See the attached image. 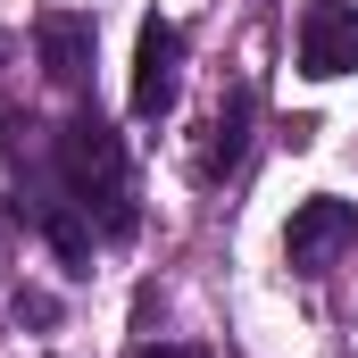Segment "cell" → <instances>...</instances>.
<instances>
[{
	"mask_svg": "<svg viewBox=\"0 0 358 358\" xmlns=\"http://www.w3.org/2000/svg\"><path fill=\"white\" fill-rule=\"evenodd\" d=\"M59 176H67V200L100 217V234H134V192H125V142L108 134V117H67L59 125Z\"/></svg>",
	"mask_w": 358,
	"mask_h": 358,
	"instance_id": "1",
	"label": "cell"
},
{
	"mask_svg": "<svg viewBox=\"0 0 358 358\" xmlns=\"http://www.w3.org/2000/svg\"><path fill=\"white\" fill-rule=\"evenodd\" d=\"M350 242H358V208H350V200H334V192H317V200H300V208H292L283 259H292L300 275H325Z\"/></svg>",
	"mask_w": 358,
	"mask_h": 358,
	"instance_id": "2",
	"label": "cell"
},
{
	"mask_svg": "<svg viewBox=\"0 0 358 358\" xmlns=\"http://www.w3.org/2000/svg\"><path fill=\"white\" fill-rule=\"evenodd\" d=\"M34 42H42V76H50V84H59V92H84L92 50H100V25H92L84 8H42Z\"/></svg>",
	"mask_w": 358,
	"mask_h": 358,
	"instance_id": "5",
	"label": "cell"
},
{
	"mask_svg": "<svg viewBox=\"0 0 358 358\" xmlns=\"http://www.w3.org/2000/svg\"><path fill=\"white\" fill-rule=\"evenodd\" d=\"M176 92H183V25L150 17L142 42H134V117L159 125V117L176 108Z\"/></svg>",
	"mask_w": 358,
	"mask_h": 358,
	"instance_id": "3",
	"label": "cell"
},
{
	"mask_svg": "<svg viewBox=\"0 0 358 358\" xmlns=\"http://www.w3.org/2000/svg\"><path fill=\"white\" fill-rule=\"evenodd\" d=\"M250 117H259V100L234 84L225 100H217V117H208V142H200V159H192V176H200V183H225L234 167H242V150H250Z\"/></svg>",
	"mask_w": 358,
	"mask_h": 358,
	"instance_id": "6",
	"label": "cell"
},
{
	"mask_svg": "<svg viewBox=\"0 0 358 358\" xmlns=\"http://www.w3.org/2000/svg\"><path fill=\"white\" fill-rule=\"evenodd\" d=\"M300 76H317V84L358 76V0H308V17H300Z\"/></svg>",
	"mask_w": 358,
	"mask_h": 358,
	"instance_id": "4",
	"label": "cell"
},
{
	"mask_svg": "<svg viewBox=\"0 0 358 358\" xmlns=\"http://www.w3.org/2000/svg\"><path fill=\"white\" fill-rule=\"evenodd\" d=\"M134 358H200V350H183V342H167V350H134Z\"/></svg>",
	"mask_w": 358,
	"mask_h": 358,
	"instance_id": "8",
	"label": "cell"
},
{
	"mask_svg": "<svg viewBox=\"0 0 358 358\" xmlns=\"http://www.w3.org/2000/svg\"><path fill=\"white\" fill-rule=\"evenodd\" d=\"M17 217H34V225H42V242H50L67 267H84V259H92V217L76 208V200H34V208L17 200Z\"/></svg>",
	"mask_w": 358,
	"mask_h": 358,
	"instance_id": "7",
	"label": "cell"
}]
</instances>
